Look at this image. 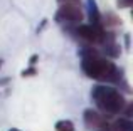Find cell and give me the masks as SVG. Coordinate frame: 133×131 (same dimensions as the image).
<instances>
[{
    "instance_id": "1",
    "label": "cell",
    "mask_w": 133,
    "mask_h": 131,
    "mask_svg": "<svg viewBox=\"0 0 133 131\" xmlns=\"http://www.w3.org/2000/svg\"><path fill=\"white\" fill-rule=\"evenodd\" d=\"M81 56V69L89 79L103 84H113L125 92H130V84L125 79V71L118 67L110 57L103 56L94 46H83L79 49Z\"/></svg>"
},
{
    "instance_id": "2",
    "label": "cell",
    "mask_w": 133,
    "mask_h": 131,
    "mask_svg": "<svg viewBox=\"0 0 133 131\" xmlns=\"http://www.w3.org/2000/svg\"><path fill=\"white\" fill-rule=\"evenodd\" d=\"M91 99L94 101V106L104 118H113L116 114H121L123 108L127 106L125 94L113 84H96L91 89Z\"/></svg>"
},
{
    "instance_id": "3",
    "label": "cell",
    "mask_w": 133,
    "mask_h": 131,
    "mask_svg": "<svg viewBox=\"0 0 133 131\" xmlns=\"http://www.w3.org/2000/svg\"><path fill=\"white\" fill-rule=\"evenodd\" d=\"M84 19V12L81 9V3H59V9L56 10L54 20L62 27L78 25Z\"/></svg>"
},
{
    "instance_id": "4",
    "label": "cell",
    "mask_w": 133,
    "mask_h": 131,
    "mask_svg": "<svg viewBox=\"0 0 133 131\" xmlns=\"http://www.w3.org/2000/svg\"><path fill=\"white\" fill-rule=\"evenodd\" d=\"M83 121H84L86 128L89 129H110L108 119L98 109H93V108H86L83 111Z\"/></svg>"
},
{
    "instance_id": "5",
    "label": "cell",
    "mask_w": 133,
    "mask_h": 131,
    "mask_svg": "<svg viewBox=\"0 0 133 131\" xmlns=\"http://www.w3.org/2000/svg\"><path fill=\"white\" fill-rule=\"evenodd\" d=\"M86 13H88V20L93 25H101V12L98 9L96 0H86Z\"/></svg>"
},
{
    "instance_id": "6",
    "label": "cell",
    "mask_w": 133,
    "mask_h": 131,
    "mask_svg": "<svg viewBox=\"0 0 133 131\" xmlns=\"http://www.w3.org/2000/svg\"><path fill=\"white\" fill-rule=\"evenodd\" d=\"M121 25V19L113 12L101 13V27L103 29H115V27Z\"/></svg>"
},
{
    "instance_id": "7",
    "label": "cell",
    "mask_w": 133,
    "mask_h": 131,
    "mask_svg": "<svg viewBox=\"0 0 133 131\" xmlns=\"http://www.w3.org/2000/svg\"><path fill=\"white\" fill-rule=\"evenodd\" d=\"M113 131H133V121L131 118H120L111 125Z\"/></svg>"
},
{
    "instance_id": "8",
    "label": "cell",
    "mask_w": 133,
    "mask_h": 131,
    "mask_svg": "<svg viewBox=\"0 0 133 131\" xmlns=\"http://www.w3.org/2000/svg\"><path fill=\"white\" fill-rule=\"evenodd\" d=\"M54 129L56 131H76L74 128V123L69 121V119H61L54 125Z\"/></svg>"
},
{
    "instance_id": "9",
    "label": "cell",
    "mask_w": 133,
    "mask_h": 131,
    "mask_svg": "<svg viewBox=\"0 0 133 131\" xmlns=\"http://www.w3.org/2000/svg\"><path fill=\"white\" fill-rule=\"evenodd\" d=\"M36 74H37V69L34 67V66H30V67H27V69L22 71V77H32V76H36Z\"/></svg>"
},
{
    "instance_id": "10",
    "label": "cell",
    "mask_w": 133,
    "mask_h": 131,
    "mask_svg": "<svg viewBox=\"0 0 133 131\" xmlns=\"http://www.w3.org/2000/svg\"><path fill=\"white\" fill-rule=\"evenodd\" d=\"M116 5L120 7V9H130V7L133 5V0H118Z\"/></svg>"
},
{
    "instance_id": "11",
    "label": "cell",
    "mask_w": 133,
    "mask_h": 131,
    "mask_svg": "<svg viewBox=\"0 0 133 131\" xmlns=\"http://www.w3.org/2000/svg\"><path fill=\"white\" fill-rule=\"evenodd\" d=\"M125 47L127 50H130V34H125Z\"/></svg>"
},
{
    "instance_id": "12",
    "label": "cell",
    "mask_w": 133,
    "mask_h": 131,
    "mask_svg": "<svg viewBox=\"0 0 133 131\" xmlns=\"http://www.w3.org/2000/svg\"><path fill=\"white\" fill-rule=\"evenodd\" d=\"M37 59H39V56H37V54H34V56H30V59H29V64L30 66H34L37 62Z\"/></svg>"
},
{
    "instance_id": "13",
    "label": "cell",
    "mask_w": 133,
    "mask_h": 131,
    "mask_svg": "<svg viewBox=\"0 0 133 131\" xmlns=\"http://www.w3.org/2000/svg\"><path fill=\"white\" fill-rule=\"evenodd\" d=\"M59 3H81V0H57Z\"/></svg>"
},
{
    "instance_id": "14",
    "label": "cell",
    "mask_w": 133,
    "mask_h": 131,
    "mask_svg": "<svg viewBox=\"0 0 133 131\" xmlns=\"http://www.w3.org/2000/svg\"><path fill=\"white\" fill-rule=\"evenodd\" d=\"M45 24H47V20H45V19H44V20H42V22H41V27H37V32H41V30H42V29H44V25H45Z\"/></svg>"
},
{
    "instance_id": "15",
    "label": "cell",
    "mask_w": 133,
    "mask_h": 131,
    "mask_svg": "<svg viewBox=\"0 0 133 131\" xmlns=\"http://www.w3.org/2000/svg\"><path fill=\"white\" fill-rule=\"evenodd\" d=\"M9 131H20V129H17V128H12V129H9Z\"/></svg>"
},
{
    "instance_id": "16",
    "label": "cell",
    "mask_w": 133,
    "mask_h": 131,
    "mask_svg": "<svg viewBox=\"0 0 133 131\" xmlns=\"http://www.w3.org/2000/svg\"><path fill=\"white\" fill-rule=\"evenodd\" d=\"M98 131H110V129H98Z\"/></svg>"
},
{
    "instance_id": "17",
    "label": "cell",
    "mask_w": 133,
    "mask_h": 131,
    "mask_svg": "<svg viewBox=\"0 0 133 131\" xmlns=\"http://www.w3.org/2000/svg\"><path fill=\"white\" fill-rule=\"evenodd\" d=\"M0 67H2V61H0Z\"/></svg>"
}]
</instances>
